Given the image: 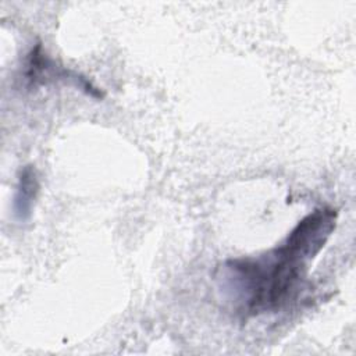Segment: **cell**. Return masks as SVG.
<instances>
[{
	"mask_svg": "<svg viewBox=\"0 0 356 356\" xmlns=\"http://www.w3.org/2000/svg\"><path fill=\"white\" fill-rule=\"evenodd\" d=\"M312 261L284 241L257 259H234L225 263L228 278L241 292L243 313L254 316L280 309L293 299Z\"/></svg>",
	"mask_w": 356,
	"mask_h": 356,
	"instance_id": "6da1fadb",
	"label": "cell"
},
{
	"mask_svg": "<svg viewBox=\"0 0 356 356\" xmlns=\"http://www.w3.org/2000/svg\"><path fill=\"white\" fill-rule=\"evenodd\" d=\"M38 192H39V179H38L36 170L33 168V165L22 167L18 177L14 200H13L14 216L18 220L24 221L29 218Z\"/></svg>",
	"mask_w": 356,
	"mask_h": 356,
	"instance_id": "7a4b0ae2",
	"label": "cell"
}]
</instances>
